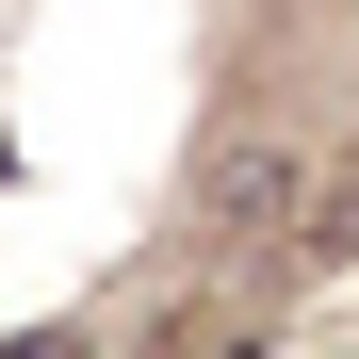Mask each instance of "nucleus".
I'll use <instances>...</instances> for the list:
<instances>
[{"label": "nucleus", "mask_w": 359, "mask_h": 359, "mask_svg": "<svg viewBox=\"0 0 359 359\" xmlns=\"http://www.w3.org/2000/svg\"><path fill=\"white\" fill-rule=\"evenodd\" d=\"M343 245H359V180H343V196L311 212V262H343Z\"/></svg>", "instance_id": "1"}]
</instances>
